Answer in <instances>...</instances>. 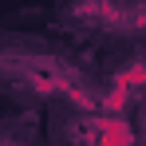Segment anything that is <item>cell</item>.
I'll list each match as a JSON object with an SVG mask.
<instances>
[{
  "instance_id": "obj_1",
  "label": "cell",
  "mask_w": 146,
  "mask_h": 146,
  "mask_svg": "<svg viewBox=\"0 0 146 146\" xmlns=\"http://www.w3.org/2000/svg\"><path fill=\"white\" fill-rule=\"evenodd\" d=\"M0 83L8 91H20L32 99H55L79 111H95L103 99L99 83L75 63L71 51L36 36L0 40Z\"/></svg>"
},
{
  "instance_id": "obj_2",
  "label": "cell",
  "mask_w": 146,
  "mask_h": 146,
  "mask_svg": "<svg viewBox=\"0 0 146 146\" xmlns=\"http://www.w3.org/2000/svg\"><path fill=\"white\" fill-rule=\"evenodd\" d=\"M59 16L91 36H146V0H59Z\"/></svg>"
}]
</instances>
